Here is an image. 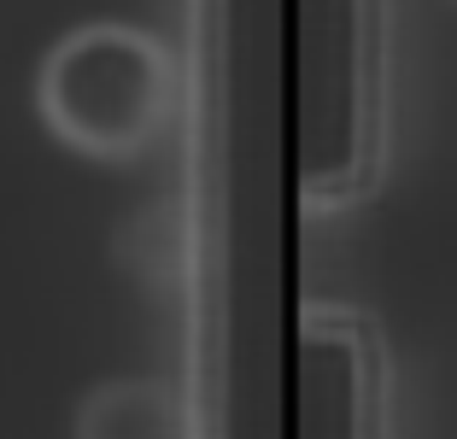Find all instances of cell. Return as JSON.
I'll list each match as a JSON object with an SVG mask.
<instances>
[{
    "label": "cell",
    "mask_w": 457,
    "mask_h": 439,
    "mask_svg": "<svg viewBox=\"0 0 457 439\" xmlns=\"http://www.w3.org/2000/svg\"><path fill=\"white\" fill-rule=\"evenodd\" d=\"M346 0L282 29L276 416L346 439L457 399V0Z\"/></svg>",
    "instance_id": "6da1fadb"
}]
</instances>
